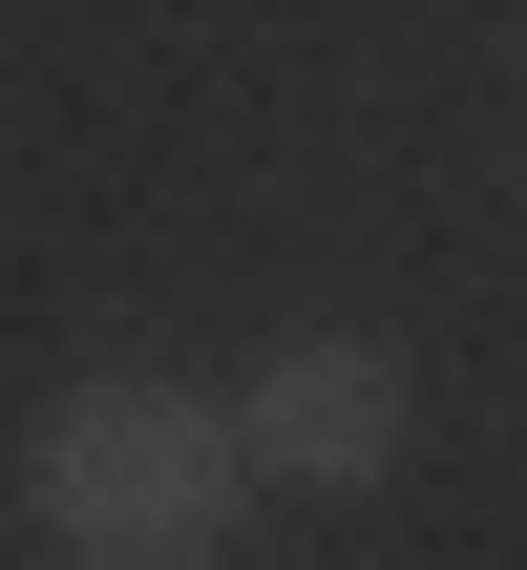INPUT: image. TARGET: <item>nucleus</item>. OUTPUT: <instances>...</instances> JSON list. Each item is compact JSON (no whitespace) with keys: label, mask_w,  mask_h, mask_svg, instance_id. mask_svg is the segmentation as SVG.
Segmentation results:
<instances>
[{"label":"nucleus","mask_w":527,"mask_h":570,"mask_svg":"<svg viewBox=\"0 0 527 570\" xmlns=\"http://www.w3.org/2000/svg\"><path fill=\"white\" fill-rule=\"evenodd\" d=\"M232 423H253L275 487H380V465L422 444V381H401V338H275V360L232 381Z\"/></svg>","instance_id":"nucleus-2"},{"label":"nucleus","mask_w":527,"mask_h":570,"mask_svg":"<svg viewBox=\"0 0 527 570\" xmlns=\"http://www.w3.org/2000/svg\"><path fill=\"white\" fill-rule=\"evenodd\" d=\"M253 487H275L253 423H232L211 381H148V360L63 381V402L21 423V508H42V550H63V570H211Z\"/></svg>","instance_id":"nucleus-1"}]
</instances>
